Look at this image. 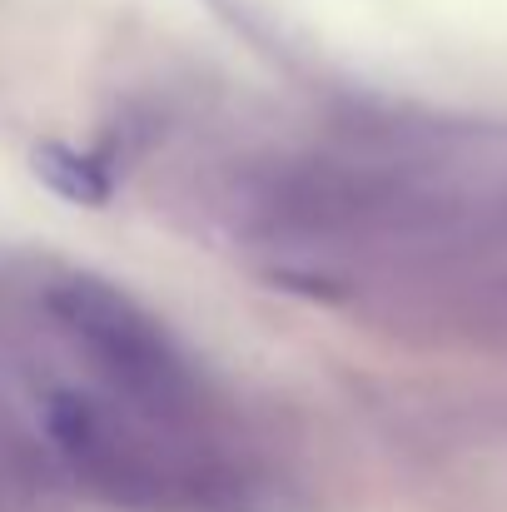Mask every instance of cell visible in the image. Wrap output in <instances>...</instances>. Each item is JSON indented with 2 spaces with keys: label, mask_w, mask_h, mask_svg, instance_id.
Segmentation results:
<instances>
[{
  "label": "cell",
  "mask_w": 507,
  "mask_h": 512,
  "mask_svg": "<svg viewBox=\"0 0 507 512\" xmlns=\"http://www.w3.org/2000/svg\"><path fill=\"white\" fill-rule=\"evenodd\" d=\"M35 174H40L55 194H65V199H75V204H105V199H110L105 170H100L95 160L75 155L70 145H45V150H35Z\"/></svg>",
  "instance_id": "3957f363"
},
{
  "label": "cell",
  "mask_w": 507,
  "mask_h": 512,
  "mask_svg": "<svg viewBox=\"0 0 507 512\" xmlns=\"http://www.w3.org/2000/svg\"><path fill=\"white\" fill-rule=\"evenodd\" d=\"M50 314L80 343L95 368L155 413H179L194 398V373L165 329L115 284L65 279L50 289Z\"/></svg>",
  "instance_id": "6da1fadb"
},
{
  "label": "cell",
  "mask_w": 507,
  "mask_h": 512,
  "mask_svg": "<svg viewBox=\"0 0 507 512\" xmlns=\"http://www.w3.org/2000/svg\"><path fill=\"white\" fill-rule=\"evenodd\" d=\"M45 423H50L55 448L70 458V468L110 503L160 512L214 498V483H199V473H189L150 433L130 428L120 413H110L80 393H60L50 403Z\"/></svg>",
  "instance_id": "7a4b0ae2"
}]
</instances>
